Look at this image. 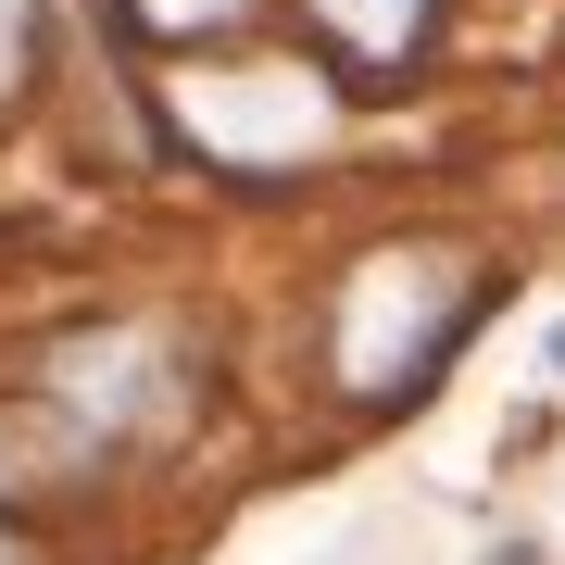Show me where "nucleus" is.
Masks as SVG:
<instances>
[{"label": "nucleus", "instance_id": "3", "mask_svg": "<svg viewBox=\"0 0 565 565\" xmlns=\"http://www.w3.org/2000/svg\"><path fill=\"white\" fill-rule=\"evenodd\" d=\"M126 13H139L151 39H202V25H214V39H226V25H252L264 0H126Z\"/></svg>", "mask_w": 565, "mask_h": 565}, {"label": "nucleus", "instance_id": "4", "mask_svg": "<svg viewBox=\"0 0 565 565\" xmlns=\"http://www.w3.org/2000/svg\"><path fill=\"white\" fill-rule=\"evenodd\" d=\"M39 88V0H0V114Z\"/></svg>", "mask_w": 565, "mask_h": 565}, {"label": "nucleus", "instance_id": "2", "mask_svg": "<svg viewBox=\"0 0 565 565\" xmlns=\"http://www.w3.org/2000/svg\"><path fill=\"white\" fill-rule=\"evenodd\" d=\"M302 13H315L340 76H390V63H415L440 39V0H302Z\"/></svg>", "mask_w": 565, "mask_h": 565}, {"label": "nucleus", "instance_id": "1", "mask_svg": "<svg viewBox=\"0 0 565 565\" xmlns=\"http://www.w3.org/2000/svg\"><path fill=\"white\" fill-rule=\"evenodd\" d=\"M478 302H490V264L465 239H390L327 302V364H340L352 403H415L452 364V340L478 327Z\"/></svg>", "mask_w": 565, "mask_h": 565}]
</instances>
